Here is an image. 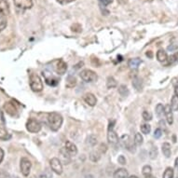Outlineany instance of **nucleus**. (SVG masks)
Wrapping results in <instances>:
<instances>
[{
    "label": "nucleus",
    "mask_w": 178,
    "mask_h": 178,
    "mask_svg": "<svg viewBox=\"0 0 178 178\" xmlns=\"http://www.w3.org/2000/svg\"><path fill=\"white\" fill-rule=\"evenodd\" d=\"M177 48H178V46L176 45V44H171V45L167 48V50L169 51H175Z\"/></svg>",
    "instance_id": "45"
},
{
    "label": "nucleus",
    "mask_w": 178,
    "mask_h": 178,
    "mask_svg": "<svg viewBox=\"0 0 178 178\" xmlns=\"http://www.w3.org/2000/svg\"><path fill=\"white\" fill-rule=\"evenodd\" d=\"M41 124L39 123L37 119H34V118H30L29 121L26 123V129L27 131L32 132V133H37L38 132H40L41 130Z\"/></svg>",
    "instance_id": "5"
},
{
    "label": "nucleus",
    "mask_w": 178,
    "mask_h": 178,
    "mask_svg": "<svg viewBox=\"0 0 178 178\" xmlns=\"http://www.w3.org/2000/svg\"><path fill=\"white\" fill-rule=\"evenodd\" d=\"M60 158L64 164H69L71 162V155L68 153V151L65 149V148H61L60 150Z\"/></svg>",
    "instance_id": "13"
},
{
    "label": "nucleus",
    "mask_w": 178,
    "mask_h": 178,
    "mask_svg": "<svg viewBox=\"0 0 178 178\" xmlns=\"http://www.w3.org/2000/svg\"><path fill=\"white\" fill-rule=\"evenodd\" d=\"M66 70H67V64L63 60H59L57 62V64L55 66V71L59 75H64Z\"/></svg>",
    "instance_id": "11"
},
{
    "label": "nucleus",
    "mask_w": 178,
    "mask_h": 178,
    "mask_svg": "<svg viewBox=\"0 0 178 178\" xmlns=\"http://www.w3.org/2000/svg\"><path fill=\"white\" fill-rule=\"evenodd\" d=\"M173 175H175V172H173L172 168L168 167L165 170V172H163L162 178H173Z\"/></svg>",
    "instance_id": "30"
},
{
    "label": "nucleus",
    "mask_w": 178,
    "mask_h": 178,
    "mask_svg": "<svg viewBox=\"0 0 178 178\" xmlns=\"http://www.w3.org/2000/svg\"><path fill=\"white\" fill-rule=\"evenodd\" d=\"M75 0H57V2L61 4V5H66V4H69L71 2H74Z\"/></svg>",
    "instance_id": "44"
},
{
    "label": "nucleus",
    "mask_w": 178,
    "mask_h": 178,
    "mask_svg": "<svg viewBox=\"0 0 178 178\" xmlns=\"http://www.w3.org/2000/svg\"><path fill=\"white\" fill-rule=\"evenodd\" d=\"M31 166H32V163H31V161L27 158H23L21 159L20 168H21V173H23V175H24V176L29 175Z\"/></svg>",
    "instance_id": "6"
},
{
    "label": "nucleus",
    "mask_w": 178,
    "mask_h": 178,
    "mask_svg": "<svg viewBox=\"0 0 178 178\" xmlns=\"http://www.w3.org/2000/svg\"><path fill=\"white\" fill-rule=\"evenodd\" d=\"M106 150H107V146H106L105 144H101L99 146V151L101 153H105Z\"/></svg>",
    "instance_id": "42"
},
{
    "label": "nucleus",
    "mask_w": 178,
    "mask_h": 178,
    "mask_svg": "<svg viewBox=\"0 0 178 178\" xmlns=\"http://www.w3.org/2000/svg\"><path fill=\"white\" fill-rule=\"evenodd\" d=\"M121 142L122 145L126 149H128L130 152H135L136 150V145L134 143V141H132L131 139V137L129 136L128 134H124L121 139Z\"/></svg>",
    "instance_id": "3"
},
{
    "label": "nucleus",
    "mask_w": 178,
    "mask_h": 178,
    "mask_svg": "<svg viewBox=\"0 0 178 178\" xmlns=\"http://www.w3.org/2000/svg\"><path fill=\"white\" fill-rule=\"evenodd\" d=\"M157 59L159 62H161V63H165V62L168 60L167 52L164 50H159L157 52Z\"/></svg>",
    "instance_id": "18"
},
{
    "label": "nucleus",
    "mask_w": 178,
    "mask_h": 178,
    "mask_svg": "<svg viewBox=\"0 0 178 178\" xmlns=\"http://www.w3.org/2000/svg\"><path fill=\"white\" fill-rule=\"evenodd\" d=\"M128 171L124 168L118 169L117 171H115L113 177L114 178H128Z\"/></svg>",
    "instance_id": "17"
},
{
    "label": "nucleus",
    "mask_w": 178,
    "mask_h": 178,
    "mask_svg": "<svg viewBox=\"0 0 178 178\" xmlns=\"http://www.w3.org/2000/svg\"><path fill=\"white\" fill-rule=\"evenodd\" d=\"M80 78L85 82H93L97 79V74L90 69H84L80 73Z\"/></svg>",
    "instance_id": "4"
},
{
    "label": "nucleus",
    "mask_w": 178,
    "mask_h": 178,
    "mask_svg": "<svg viewBox=\"0 0 178 178\" xmlns=\"http://www.w3.org/2000/svg\"><path fill=\"white\" fill-rule=\"evenodd\" d=\"M10 133L7 132V130L5 128L0 126V140L6 141L8 139H10Z\"/></svg>",
    "instance_id": "21"
},
{
    "label": "nucleus",
    "mask_w": 178,
    "mask_h": 178,
    "mask_svg": "<svg viewBox=\"0 0 178 178\" xmlns=\"http://www.w3.org/2000/svg\"><path fill=\"white\" fill-rule=\"evenodd\" d=\"M175 95L178 97V86H176V87L175 88Z\"/></svg>",
    "instance_id": "49"
},
{
    "label": "nucleus",
    "mask_w": 178,
    "mask_h": 178,
    "mask_svg": "<svg viewBox=\"0 0 178 178\" xmlns=\"http://www.w3.org/2000/svg\"><path fill=\"white\" fill-rule=\"evenodd\" d=\"M107 140L111 145H116L118 143V134L113 129H108V133H107Z\"/></svg>",
    "instance_id": "14"
},
{
    "label": "nucleus",
    "mask_w": 178,
    "mask_h": 178,
    "mask_svg": "<svg viewBox=\"0 0 178 178\" xmlns=\"http://www.w3.org/2000/svg\"><path fill=\"white\" fill-rule=\"evenodd\" d=\"M51 170L57 175H62L63 172V164H62L61 161L58 158H53L50 161Z\"/></svg>",
    "instance_id": "7"
},
{
    "label": "nucleus",
    "mask_w": 178,
    "mask_h": 178,
    "mask_svg": "<svg viewBox=\"0 0 178 178\" xmlns=\"http://www.w3.org/2000/svg\"><path fill=\"white\" fill-rule=\"evenodd\" d=\"M83 99L85 101V103L87 105H89L90 106H94L97 103V99L94 94H92V93H86L85 95L83 96Z\"/></svg>",
    "instance_id": "12"
},
{
    "label": "nucleus",
    "mask_w": 178,
    "mask_h": 178,
    "mask_svg": "<svg viewBox=\"0 0 178 178\" xmlns=\"http://www.w3.org/2000/svg\"><path fill=\"white\" fill-rule=\"evenodd\" d=\"M141 63H142V61L139 58H133V59H131L129 61L128 64L131 68H137L138 66L141 64Z\"/></svg>",
    "instance_id": "22"
},
{
    "label": "nucleus",
    "mask_w": 178,
    "mask_h": 178,
    "mask_svg": "<svg viewBox=\"0 0 178 178\" xmlns=\"http://www.w3.org/2000/svg\"><path fill=\"white\" fill-rule=\"evenodd\" d=\"M171 107L172 111H177L178 110V97L176 95H173L171 101Z\"/></svg>",
    "instance_id": "28"
},
{
    "label": "nucleus",
    "mask_w": 178,
    "mask_h": 178,
    "mask_svg": "<svg viewBox=\"0 0 178 178\" xmlns=\"http://www.w3.org/2000/svg\"><path fill=\"white\" fill-rule=\"evenodd\" d=\"M4 109H5L7 114L11 116V117H16L18 114L17 107L11 102H7V103H5V105H4Z\"/></svg>",
    "instance_id": "9"
},
{
    "label": "nucleus",
    "mask_w": 178,
    "mask_h": 178,
    "mask_svg": "<svg viewBox=\"0 0 178 178\" xmlns=\"http://www.w3.org/2000/svg\"><path fill=\"white\" fill-rule=\"evenodd\" d=\"M162 135V131L161 129H156L155 130V132H154V137L156 139H159V138H161Z\"/></svg>",
    "instance_id": "39"
},
{
    "label": "nucleus",
    "mask_w": 178,
    "mask_h": 178,
    "mask_svg": "<svg viewBox=\"0 0 178 178\" xmlns=\"http://www.w3.org/2000/svg\"><path fill=\"white\" fill-rule=\"evenodd\" d=\"M140 129H141V132L143 133H145V134H148L151 131V126L148 123H145V124H142Z\"/></svg>",
    "instance_id": "35"
},
{
    "label": "nucleus",
    "mask_w": 178,
    "mask_h": 178,
    "mask_svg": "<svg viewBox=\"0 0 178 178\" xmlns=\"http://www.w3.org/2000/svg\"><path fill=\"white\" fill-rule=\"evenodd\" d=\"M29 83L30 87L33 91L39 92L43 90V82L41 80L40 77L37 74L31 73L29 75Z\"/></svg>",
    "instance_id": "2"
},
{
    "label": "nucleus",
    "mask_w": 178,
    "mask_h": 178,
    "mask_svg": "<svg viewBox=\"0 0 178 178\" xmlns=\"http://www.w3.org/2000/svg\"><path fill=\"white\" fill-rule=\"evenodd\" d=\"M118 161L119 164H121V165H124V164H126V159H125V157H124V156L121 155V156H119V157H118Z\"/></svg>",
    "instance_id": "43"
},
{
    "label": "nucleus",
    "mask_w": 178,
    "mask_h": 178,
    "mask_svg": "<svg viewBox=\"0 0 178 178\" xmlns=\"http://www.w3.org/2000/svg\"><path fill=\"white\" fill-rule=\"evenodd\" d=\"M142 116H143V118L145 119V121H149L152 119V114H151L148 110H145L143 112V114H142Z\"/></svg>",
    "instance_id": "36"
},
{
    "label": "nucleus",
    "mask_w": 178,
    "mask_h": 178,
    "mask_svg": "<svg viewBox=\"0 0 178 178\" xmlns=\"http://www.w3.org/2000/svg\"><path fill=\"white\" fill-rule=\"evenodd\" d=\"M118 86V82L117 80L113 78V77H108L106 79V87L108 89H113Z\"/></svg>",
    "instance_id": "23"
},
{
    "label": "nucleus",
    "mask_w": 178,
    "mask_h": 178,
    "mask_svg": "<svg viewBox=\"0 0 178 178\" xmlns=\"http://www.w3.org/2000/svg\"><path fill=\"white\" fill-rule=\"evenodd\" d=\"M4 156H5V153H4V150L2 148H0V163L3 161Z\"/></svg>",
    "instance_id": "46"
},
{
    "label": "nucleus",
    "mask_w": 178,
    "mask_h": 178,
    "mask_svg": "<svg viewBox=\"0 0 178 178\" xmlns=\"http://www.w3.org/2000/svg\"><path fill=\"white\" fill-rule=\"evenodd\" d=\"M45 80H46V83L50 86H56L57 84L59 83V80H58L55 77L51 75V74L50 75V77H48L47 75H45Z\"/></svg>",
    "instance_id": "19"
},
{
    "label": "nucleus",
    "mask_w": 178,
    "mask_h": 178,
    "mask_svg": "<svg viewBox=\"0 0 178 178\" xmlns=\"http://www.w3.org/2000/svg\"><path fill=\"white\" fill-rule=\"evenodd\" d=\"M75 85H77V78L73 75H70V77L67 78L66 79V84L65 86L67 88H74Z\"/></svg>",
    "instance_id": "24"
},
{
    "label": "nucleus",
    "mask_w": 178,
    "mask_h": 178,
    "mask_svg": "<svg viewBox=\"0 0 178 178\" xmlns=\"http://www.w3.org/2000/svg\"><path fill=\"white\" fill-rule=\"evenodd\" d=\"M157 155H158V150H157V148H155V146H152V148L150 149L149 151V157L151 159H154L157 158Z\"/></svg>",
    "instance_id": "38"
},
{
    "label": "nucleus",
    "mask_w": 178,
    "mask_h": 178,
    "mask_svg": "<svg viewBox=\"0 0 178 178\" xmlns=\"http://www.w3.org/2000/svg\"><path fill=\"white\" fill-rule=\"evenodd\" d=\"M10 5L8 0H0V15L7 17L10 14Z\"/></svg>",
    "instance_id": "10"
},
{
    "label": "nucleus",
    "mask_w": 178,
    "mask_h": 178,
    "mask_svg": "<svg viewBox=\"0 0 178 178\" xmlns=\"http://www.w3.org/2000/svg\"><path fill=\"white\" fill-rule=\"evenodd\" d=\"M128 178H138L136 175H132V176H130V177H128Z\"/></svg>",
    "instance_id": "50"
},
{
    "label": "nucleus",
    "mask_w": 178,
    "mask_h": 178,
    "mask_svg": "<svg viewBox=\"0 0 178 178\" xmlns=\"http://www.w3.org/2000/svg\"><path fill=\"white\" fill-rule=\"evenodd\" d=\"M156 115L159 118H161L163 117V115H165L164 114V106L161 104H158V105L156 106Z\"/></svg>",
    "instance_id": "27"
},
{
    "label": "nucleus",
    "mask_w": 178,
    "mask_h": 178,
    "mask_svg": "<svg viewBox=\"0 0 178 178\" xmlns=\"http://www.w3.org/2000/svg\"><path fill=\"white\" fill-rule=\"evenodd\" d=\"M65 149L68 151V153L71 156H75L78 154V148L73 142L71 141H66L65 142Z\"/></svg>",
    "instance_id": "16"
},
{
    "label": "nucleus",
    "mask_w": 178,
    "mask_h": 178,
    "mask_svg": "<svg viewBox=\"0 0 178 178\" xmlns=\"http://www.w3.org/2000/svg\"><path fill=\"white\" fill-rule=\"evenodd\" d=\"M162 153L166 158H170L172 151H171V145L169 143H164L162 145Z\"/></svg>",
    "instance_id": "20"
},
{
    "label": "nucleus",
    "mask_w": 178,
    "mask_h": 178,
    "mask_svg": "<svg viewBox=\"0 0 178 178\" xmlns=\"http://www.w3.org/2000/svg\"><path fill=\"white\" fill-rule=\"evenodd\" d=\"M132 86L136 91H140L142 90V87H143V85H142V80L139 78H134L132 80Z\"/></svg>",
    "instance_id": "25"
},
{
    "label": "nucleus",
    "mask_w": 178,
    "mask_h": 178,
    "mask_svg": "<svg viewBox=\"0 0 178 178\" xmlns=\"http://www.w3.org/2000/svg\"><path fill=\"white\" fill-rule=\"evenodd\" d=\"M98 1L100 2L101 6H104V7H106L109 4L112 3V0H98Z\"/></svg>",
    "instance_id": "40"
},
{
    "label": "nucleus",
    "mask_w": 178,
    "mask_h": 178,
    "mask_svg": "<svg viewBox=\"0 0 178 178\" xmlns=\"http://www.w3.org/2000/svg\"><path fill=\"white\" fill-rule=\"evenodd\" d=\"M86 143H87V145H91V146H94L97 144V137L93 134L89 135L86 139Z\"/></svg>",
    "instance_id": "26"
},
{
    "label": "nucleus",
    "mask_w": 178,
    "mask_h": 178,
    "mask_svg": "<svg viewBox=\"0 0 178 178\" xmlns=\"http://www.w3.org/2000/svg\"><path fill=\"white\" fill-rule=\"evenodd\" d=\"M164 114H165L167 122L170 124V125H172L173 122V116H172V109L170 105H167L164 106Z\"/></svg>",
    "instance_id": "15"
},
{
    "label": "nucleus",
    "mask_w": 178,
    "mask_h": 178,
    "mask_svg": "<svg viewBox=\"0 0 178 178\" xmlns=\"http://www.w3.org/2000/svg\"><path fill=\"white\" fill-rule=\"evenodd\" d=\"M175 169H176V170L178 171V158H176V159H175Z\"/></svg>",
    "instance_id": "48"
},
{
    "label": "nucleus",
    "mask_w": 178,
    "mask_h": 178,
    "mask_svg": "<svg viewBox=\"0 0 178 178\" xmlns=\"http://www.w3.org/2000/svg\"><path fill=\"white\" fill-rule=\"evenodd\" d=\"M118 93L123 97H126L129 94V90L126 85H121L118 88Z\"/></svg>",
    "instance_id": "31"
},
{
    "label": "nucleus",
    "mask_w": 178,
    "mask_h": 178,
    "mask_svg": "<svg viewBox=\"0 0 178 178\" xmlns=\"http://www.w3.org/2000/svg\"><path fill=\"white\" fill-rule=\"evenodd\" d=\"M143 142H144V138H143V136H142L141 133H139V132L135 133V136H134L135 145H141L142 144H143Z\"/></svg>",
    "instance_id": "33"
},
{
    "label": "nucleus",
    "mask_w": 178,
    "mask_h": 178,
    "mask_svg": "<svg viewBox=\"0 0 178 178\" xmlns=\"http://www.w3.org/2000/svg\"><path fill=\"white\" fill-rule=\"evenodd\" d=\"M143 175L145 178H148L151 175V173H152V168H151L149 165H145L143 167Z\"/></svg>",
    "instance_id": "32"
},
{
    "label": "nucleus",
    "mask_w": 178,
    "mask_h": 178,
    "mask_svg": "<svg viewBox=\"0 0 178 178\" xmlns=\"http://www.w3.org/2000/svg\"><path fill=\"white\" fill-rule=\"evenodd\" d=\"M145 55L148 56V58H150V59H151V58H153V53H152V51H148V52L145 53Z\"/></svg>",
    "instance_id": "47"
},
{
    "label": "nucleus",
    "mask_w": 178,
    "mask_h": 178,
    "mask_svg": "<svg viewBox=\"0 0 178 178\" xmlns=\"http://www.w3.org/2000/svg\"><path fill=\"white\" fill-rule=\"evenodd\" d=\"M7 24H8V21H7V17L0 15V33H1L2 31L6 28Z\"/></svg>",
    "instance_id": "34"
},
{
    "label": "nucleus",
    "mask_w": 178,
    "mask_h": 178,
    "mask_svg": "<svg viewBox=\"0 0 178 178\" xmlns=\"http://www.w3.org/2000/svg\"><path fill=\"white\" fill-rule=\"evenodd\" d=\"M101 156H100V153L98 152V151H92L90 154V159L93 162H96L100 159Z\"/></svg>",
    "instance_id": "29"
},
{
    "label": "nucleus",
    "mask_w": 178,
    "mask_h": 178,
    "mask_svg": "<svg viewBox=\"0 0 178 178\" xmlns=\"http://www.w3.org/2000/svg\"><path fill=\"white\" fill-rule=\"evenodd\" d=\"M17 8L21 10H29L33 7V0H13Z\"/></svg>",
    "instance_id": "8"
},
{
    "label": "nucleus",
    "mask_w": 178,
    "mask_h": 178,
    "mask_svg": "<svg viewBox=\"0 0 178 178\" xmlns=\"http://www.w3.org/2000/svg\"><path fill=\"white\" fill-rule=\"evenodd\" d=\"M63 117L57 112H51L48 116V126L51 129V131L57 132L63 125Z\"/></svg>",
    "instance_id": "1"
},
{
    "label": "nucleus",
    "mask_w": 178,
    "mask_h": 178,
    "mask_svg": "<svg viewBox=\"0 0 178 178\" xmlns=\"http://www.w3.org/2000/svg\"><path fill=\"white\" fill-rule=\"evenodd\" d=\"M178 62V51H176L175 54L172 55L169 59V62L167 63V64H172L173 63H177Z\"/></svg>",
    "instance_id": "37"
},
{
    "label": "nucleus",
    "mask_w": 178,
    "mask_h": 178,
    "mask_svg": "<svg viewBox=\"0 0 178 178\" xmlns=\"http://www.w3.org/2000/svg\"><path fill=\"white\" fill-rule=\"evenodd\" d=\"M0 178H10V176L6 171L0 170Z\"/></svg>",
    "instance_id": "41"
}]
</instances>
